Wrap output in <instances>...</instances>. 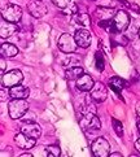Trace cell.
<instances>
[{
	"mask_svg": "<svg viewBox=\"0 0 140 157\" xmlns=\"http://www.w3.org/2000/svg\"><path fill=\"white\" fill-rule=\"evenodd\" d=\"M29 110V103L26 101V99H12L8 104V112L10 118L18 120L22 118Z\"/></svg>",
	"mask_w": 140,
	"mask_h": 157,
	"instance_id": "1",
	"label": "cell"
},
{
	"mask_svg": "<svg viewBox=\"0 0 140 157\" xmlns=\"http://www.w3.org/2000/svg\"><path fill=\"white\" fill-rule=\"evenodd\" d=\"M79 125H81L83 131L93 132V131L100 130L101 122H100L96 113H87V114H83V117L79 121Z\"/></svg>",
	"mask_w": 140,
	"mask_h": 157,
	"instance_id": "2",
	"label": "cell"
},
{
	"mask_svg": "<svg viewBox=\"0 0 140 157\" xmlns=\"http://www.w3.org/2000/svg\"><path fill=\"white\" fill-rule=\"evenodd\" d=\"M91 151L96 157H108L110 155V144L105 138H97L92 142Z\"/></svg>",
	"mask_w": 140,
	"mask_h": 157,
	"instance_id": "3",
	"label": "cell"
},
{
	"mask_svg": "<svg viewBox=\"0 0 140 157\" xmlns=\"http://www.w3.org/2000/svg\"><path fill=\"white\" fill-rule=\"evenodd\" d=\"M77 42H75V38L71 36L68 33L62 34L59 38V42H57V47L61 52L64 53H73L77 51Z\"/></svg>",
	"mask_w": 140,
	"mask_h": 157,
	"instance_id": "4",
	"label": "cell"
},
{
	"mask_svg": "<svg viewBox=\"0 0 140 157\" xmlns=\"http://www.w3.org/2000/svg\"><path fill=\"white\" fill-rule=\"evenodd\" d=\"M22 17V9L21 7L16 4H8L3 10H2V18H4L8 22H13L17 24Z\"/></svg>",
	"mask_w": 140,
	"mask_h": 157,
	"instance_id": "5",
	"label": "cell"
},
{
	"mask_svg": "<svg viewBox=\"0 0 140 157\" xmlns=\"http://www.w3.org/2000/svg\"><path fill=\"white\" fill-rule=\"evenodd\" d=\"M24 79V74L22 71L18 69H14V70H10L8 73H5L4 75H2V86L4 87H14L20 85Z\"/></svg>",
	"mask_w": 140,
	"mask_h": 157,
	"instance_id": "6",
	"label": "cell"
},
{
	"mask_svg": "<svg viewBox=\"0 0 140 157\" xmlns=\"http://www.w3.org/2000/svg\"><path fill=\"white\" fill-rule=\"evenodd\" d=\"M27 10H29V13L32 16V17L42 18L47 14L48 8L42 0H31V2L27 4Z\"/></svg>",
	"mask_w": 140,
	"mask_h": 157,
	"instance_id": "7",
	"label": "cell"
},
{
	"mask_svg": "<svg viewBox=\"0 0 140 157\" xmlns=\"http://www.w3.org/2000/svg\"><path fill=\"white\" fill-rule=\"evenodd\" d=\"M114 25H115V29L117 31H126L127 30V27L130 26L131 24V18H130V16H128V13L126 12V10H118V12H115L114 14Z\"/></svg>",
	"mask_w": 140,
	"mask_h": 157,
	"instance_id": "8",
	"label": "cell"
},
{
	"mask_svg": "<svg viewBox=\"0 0 140 157\" xmlns=\"http://www.w3.org/2000/svg\"><path fill=\"white\" fill-rule=\"evenodd\" d=\"M74 38H75V42L79 47L82 48H88L91 46V42H92V35L91 33L86 29H79L75 31L74 34Z\"/></svg>",
	"mask_w": 140,
	"mask_h": 157,
	"instance_id": "9",
	"label": "cell"
},
{
	"mask_svg": "<svg viewBox=\"0 0 140 157\" xmlns=\"http://www.w3.org/2000/svg\"><path fill=\"white\" fill-rule=\"evenodd\" d=\"M91 96L96 103H104L108 98V90L104 86V83L97 82L91 90Z\"/></svg>",
	"mask_w": 140,
	"mask_h": 157,
	"instance_id": "10",
	"label": "cell"
},
{
	"mask_svg": "<svg viewBox=\"0 0 140 157\" xmlns=\"http://www.w3.org/2000/svg\"><path fill=\"white\" fill-rule=\"evenodd\" d=\"M21 132L26 134V135L30 136V138L39 139V136L42 135V128H40V126H39L36 122L29 121V122H26V123H24V125H22Z\"/></svg>",
	"mask_w": 140,
	"mask_h": 157,
	"instance_id": "11",
	"label": "cell"
},
{
	"mask_svg": "<svg viewBox=\"0 0 140 157\" xmlns=\"http://www.w3.org/2000/svg\"><path fill=\"white\" fill-rule=\"evenodd\" d=\"M14 143H16V145H18L22 149H30L36 144V139L27 136L24 132H20L14 136Z\"/></svg>",
	"mask_w": 140,
	"mask_h": 157,
	"instance_id": "12",
	"label": "cell"
},
{
	"mask_svg": "<svg viewBox=\"0 0 140 157\" xmlns=\"http://www.w3.org/2000/svg\"><path fill=\"white\" fill-rule=\"evenodd\" d=\"M93 86H95V82L92 79V77L88 74H82L77 79V88L79 90V91L88 92V91H91Z\"/></svg>",
	"mask_w": 140,
	"mask_h": 157,
	"instance_id": "13",
	"label": "cell"
},
{
	"mask_svg": "<svg viewBox=\"0 0 140 157\" xmlns=\"http://www.w3.org/2000/svg\"><path fill=\"white\" fill-rule=\"evenodd\" d=\"M16 30H17V26L13 22H8L4 18L2 20V26H0V36L3 39L4 38H9L10 35H13Z\"/></svg>",
	"mask_w": 140,
	"mask_h": 157,
	"instance_id": "14",
	"label": "cell"
},
{
	"mask_svg": "<svg viewBox=\"0 0 140 157\" xmlns=\"http://www.w3.org/2000/svg\"><path fill=\"white\" fill-rule=\"evenodd\" d=\"M9 94H10V98H13V99H27L30 91L27 87L17 85V86L9 88Z\"/></svg>",
	"mask_w": 140,
	"mask_h": 157,
	"instance_id": "15",
	"label": "cell"
},
{
	"mask_svg": "<svg viewBox=\"0 0 140 157\" xmlns=\"http://www.w3.org/2000/svg\"><path fill=\"white\" fill-rule=\"evenodd\" d=\"M17 53H18V48L16 47L14 44L3 43L2 47H0V55H2V57H4V59L14 57V56H17Z\"/></svg>",
	"mask_w": 140,
	"mask_h": 157,
	"instance_id": "16",
	"label": "cell"
},
{
	"mask_svg": "<svg viewBox=\"0 0 140 157\" xmlns=\"http://www.w3.org/2000/svg\"><path fill=\"white\" fill-rule=\"evenodd\" d=\"M95 14H96V17L99 18V21H106V20H113L115 13H114L113 8H108V7L101 5V7H99L96 9Z\"/></svg>",
	"mask_w": 140,
	"mask_h": 157,
	"instance_id": "17",
	"label": "cell"
},
{
	"mask_svg": "<svg viewBox=\"0 0 140 157\" xmlns=\"http://www.w3.org/2000/svg\"><path fill=\"white\" fill-rule=\"evenodd\" d=\"M96 101L92 99V96L89 95V96H86L85 101L83 104L81 105V113L83 114H87V113H96Z\"/></svg>",
	"mask_w": 140,
	"mask_h": 157,
	"instance_id": "18",
	"label": "cell"
},
{
	"mask_svg": "<svg viewBox=\"0 0 140 157\" xmlns=\"http://www.w3.org/2000/svg\"><path fill=\"white\" fill-rule=\"evenodd\" d=\"M126 85H127L126 81L122 79V78H119V77H112L110 79H109V86L115 92L122 91V90L126 87Z\"/></svg>",
	"mask_w": 140,
	"mask_h": 157,
	"instance_id": "19",
	"label": "cell"
},
{
	"mask_svg": "<svg viewBox=\"0 0 140 157\" xmlns=\"http://www.w3.org/2000/svg\"><path fill=\"white\" fill-rule=\"evenodd\" d=\"M82 74H83L82 66H74V68L66 69L65 78H66V79H69V81H73V79H78V78H79Z\"/></svg>",
	"mask_w": 140,
	"mask_h": 157,
	"instance_id": "20",
	"label": "cell"
},
{
	"mask_svg": "<svg viewBox=\"0 0 140 157\" xmlns=\"http://www.w3.org/2000/svg\"><path fill=\"white\" fill-rule=\"evenodd\" d=\"M74 21L78 25H81L83 27H86V26H88L89 24H91V18H89V16L86 14V13H75L74 14Z\"/></svg>",
	"mask_w": 140,
	"mask_h": 157,
	"instance_id": "21",
	"label": "cell"
},
{
	"mask_svg": "<svg viewBox=\"0 0 140 157\" xmlns=\"http://www.w3.org/2000/svg\"><path fill=\"white\" fill-rule=\"evenodd\" d=\"M62 65L65 66L66 69L74 68V66H81V59L77 57V56H68V57L64 60Z\"/></svg>",
	"mask_w": 140,
	"mask_h": 157,
	"instance_id": "22",
	"label": "cell"
},
{
	"mask_svg": "<svg viewBox=\"0 0 140 157\" xmlns=\"http://www.w3.org/2000/svg\"><path fill=\"white\" fill-rule=\"evenodd\" d=\"M95 66L99 71H103L105 68V60H104V56L101 52H96L95 53Z\"/></svg>",
	"mask_w": 140,
	"mask_h": 157,
	"instance_id": "23",
	"label": "cell"
},
{
	"mask_svg": "<svg viewBox=\"0 0 140 157\" xmlns=\"http://www.w3.org/2000/svg\"><path fill=\"white\" fill-rule=\"evenodd\" d=\"M46 155L49 157H59L61 155V151L59 145H48L46 147Z\"/></svg>",
	"mask_w": 140,
	"mask_h": 157,
	"instance_id": "24",
	"label": "cell"
},
{
	"mask_svg": "<svg viewBox=\"0 0 140 157\" xmlns=\"http://www.w3.org/2000/svg\"><path fill=\"white\" fill-rule=\"evenodd\" d=\"M112 123H113V128H114L115 134L118 136H122L123 135V126H122V123L118 120H115V118L112 120Z\"/></svg>",
	"mask_w": 140,
	"mask_h": 157,
	"instance_id": "25",
	"label": "cell"
},
{
	"mask_svg": "<svg viewBox=\"0 0 140 157\" xmlns=\"http://www.w3.org/2000/svg\"><path fill=\"white\" fill-rule=\"evenodd\" d=\"M52 3L56 5V7L64 9L66 7H69L70 3H71V0H52Z\"/></svg>",
	"mask_w": 140,
	"mask_h": 157,
	"instance_id": "26",
	"label": "cell"
},
{
	"mask_svg": "<svg viewBox=\"0 0 140 157\" xmlns=\"http://www.w3.org/2000/svg\"><path fill=\"white\" fill-rule=\"evenodd\" d=\"M123 4H125V5H126V7H128V8H130L131 10H135V12H136L138 14H140V8L138 7V5H136V4H134V3H131V4H128V3H126V2H125V3H123Z\"/></svg>",
	"mask_w": 140,
	"mask_h": 157,
	"instance_id": "27",
	"label": "cell"
},
{
	"mask_svg": "<svg viewBox=\"0 0 140 157\" xmlns=\"http://www.w3.org/2000/svg\"><path fill=\"white\" fill-rule=\"evenodd\" d=\"M0 94H2V98H0V100H2V101H5V100H8V99H9L8 96H10V94H7V92L4 94V87H2V90H0Z\"/></svg>",
	"mask_w": 140,
	"mask_h": 157,
	"instance_id": "28",
	"label": "cell"
},
{
	"mask_svg": "<svg viewBox=\"0 0 140 157\" xmlns=\"http://www.w3.org/2000/svg\"><path fill=\"white\" fill-rule=\"evenodd\" d=\"M5 68H7V64H5V61H4V57L0 59V69H2V75L5 74Z\"/></svg>",
	"mask_w": 140,
	"mask_h": 157,
	"instance_id": "29",
	"label": "cell"
},
{
	"mask_svg": "<svg viewBox=\"0 0 140 157\" xmlns=\"http://www.w3.org/2000/svg\"><path fill=\"white\" fill-rule=\"evenodd\" d=\"M135 149L138 151V152L140 153V138L136 140V142H135Z\"/></svg>",
	"mask_w": 140,
	"mask_h": 157,
	"instance_id": "30",
	"label": "cell"
},
{
	"mask_svg": "<svg viewBox=\"0 0 140 157\" xmlns=\"http://www.w3.org/2000/svg\"><path fill=\"white\" fill-rule=\"evenodd\" d=\"M109 156H112V157H122V153H119V152H113V153H110Z\"/></svg>",
	"mask_w": 140,
	"mask_h": 157,
	"instance_id": "31",
	"label": "cell"
},
{
	"mask_svg": "<svg viewBox=\"0 0 140 157\" xmlns=\"http://www.w3.org/2000/svg\"><path fill=\"white\" fill-rule=\"evenodd\" d=\"M21 157H32V155L29 153V152H25V153H22V155H21Z\"/></svg>",
	"mask_w": 140,
	"mask_h": 157,
	"instance_id": "32",
	"label": "cell"
},
{
	"mask_svg": "<svg viewBox=\"0 0 140 157\" xmlns=\"http://www.w3.org/2000/svg\"><path fill=\"white\" fill-rule=\"evenodd\" d=\"M136 126H138V131L140 134V118H138V121H136Z\"/></svg>",
	"mask_w": 140,
	"mask_h": 157,
	"instance_id": "33",
	"label": "cell"
},
{
	"mask_svg": "<svg viewBox=\"0 0 140 157\" xmlns=\"http://www.w3.org/2000/svg\"><path fill=\"white\" fill-rule=\"evenodd\" d=\"M138 36H139V39H140V27H139V31H138Z\"/></svg>",
	"mask_w": 140,
	"mask_h": 157,
	"instance_id": "34",
	"label": "cell"
}]
</instances>
